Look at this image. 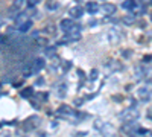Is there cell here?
Masks as SVG:
<instances>
[{
	"instance_id": "cell-4",
	"label": "cell",
	"mask_w": 152,
	"mask_h": 137,
	"mask_svg": "<svg viewBox=\"0 0 152 137\" xmlns=\"http://www.w3.org/2000/svg\"><path fill=\"white\" fill-rule=\"evenodd\" d=\"M40 123V119H38L37 116H31L28 120H24V123H23V127L26 128L28 131H32V130H35V127Z\"/></svg>"
},
{
	"instance_id": "cell-15",
	"label": "cell",
	"mask_w": 152,
	"mask_h": 137,
	"mask_svg": "<svg viewBox=\"0 0 152 137\" xmlns=\"http://www.w3.org/2000/svg\"><path fill=\"white\" fill-rule=\"evenodd\" d=\"M20 95H21V97H24V99H31L32 95H34V89H32V87H26V89L21 90Z\"/></svg>"
},
{
	"instance_id": "cell-6",
	"label": "cell",
	"mask_w": 152,
	"mask_h": 137,
	"mask_svg": "<svg viewBox=\"0 0 152 137\" xmlns=\"http://www.w3.org/2000/svg\"><path fill=\"white\" fill-rule=\"evenodd\" d=\"M99 9L102 11L105 15H113L114 12H116V6H114L113 3H105L102 6H99Z\"/></svg>"
},
{
	"instance_id": "cell-31",
	"label": "cell",
	"mask_w": 152,
	"mask_h": 137,
	"mask_svg": "<svg viewBox=\"0 0 152 137\" xmlns=\"http://www.w3.org/2000/svg\"><path fill=\"white\" fill-rule=\"evenodd\" d=\"M102 2H107V0H102Z\"/></svg>"
},
{
	"instance_id": "cell-21",
	"label": "cell",
	"mask_w": 152,
	"mask_h": 137,
	"mask_svg": "<svg viewBox=\"0 0 152 137\" xmlns=\"http://www.w3.org/2000/svg\"><path fill=\"white\" fill-rule=\"evenodd\" d=\"M97 76H99V70H97V69H93V70L90 72V81H96Z\"/></svg>"
},
{
	"instance_id": "cell-2",
	"label": "cell",
	"mask_w": 152,
	"mask_h": 137,
	"mask_svg": "<svg viewBox=\"0 0 152 137\" xmlns=\"http://www.w3.org/2000/svg\"><path fill=\"white\" fill-rule=\"evenodd\" d=\"M99 125V131H100V134H102L104 137H114V128L111 127V125H102V122H96V127Z\"/></svg>"
},
{
	"instance_id": "cell-20",
	"label": "cell",
	"mask_w": 152,
	"mask_h": 137,
	"mask_svg": "<svg viewBox=\"0 0 152 137\" xmlns=\"http://www.w3.org/2000/svg\"><path fill=\"white\" fill-rule=\"evenodd\" d=\"M58 8V2H52V0H49L47 2V9L49 11H55Z\"/></svg>"
},
{
	"instance_id": "cell-3",
	"label": "cell",
	"mask_w": 152,
	"mask_h": 137,
	"mask_svg": "<svg viewBox=\"0 0 152 137\" xmlns=\"http://www.w3.org/2000/svg\"><path fill=\"white\" fill-rule=\"evenodd\" d=\"M137 95H138V99L143 101V102H149L151 101V90H149V87H142V89H138Z\"/></svg>"
},
{
	"instance_id": "cell-9",
	"label": "cell",
	"mask_w": 152,
	"mask_h": 137,
	"mask_svg": "<svg viewBox=\"0 0 152 137\" xmlns=\"http://www.w3.org/2000/svg\"><path fill=\"white\" fill-rule=\"evenodd\" d=\"M56 113H58V114H64V116H70V114H73V110H72V107H69V105H61V107L58 108Z\"/></svg>"
},
{
	"instance_id": "cell-27",
	"label": "cell",
	"mask_w": 152,
	"mask_h": 137,
	"mask_svg": "<svg viewBox=\"0 0 152 137\" xmlns=\"http://www.w3.org/2000/svg\"><path fill=\"white\" fill-rule=\"evenodd\" d=\"M143 63H151V55H145V58H143Z\"/></svg>"
},
{
	"instance_id": "cell-7",
	"label": "cell",
	"mask_w": 152,
	"mask_h": 137,
	"mask_svg": "<svg viewBox=\"0 0 152 137\" xmlns=\"http://www.w3.org/2000/svg\"><path fill=\"white\" fill-rule=\"evenodd\" d=\"M44 66H46V61L43 59V58H37L35 61H34V64H32V72H41L43 69H44Z\"/></svg>"
},
{
	"instance_id": "cell-17",
	"label": "cell",
	"mask_w": 152,
	"mask_h": 137,
	"mask_svg": "<svg viewBox=\"0 0 152 137\" xmlns=\"http://www.w3.org/2000/svg\"><path fill=\"white\" fill-rule=\"evenodd\" d=\"M46 55H47V56H56V47H55V46L47 47V49H46Z\"/></svg>"
},
{
	"instance_id": "cell-22",
	"label": "cell",
	"mask_w": 152,
	"mask_h": 137,
	"mask_svg": "<svg viewBox=\"0 0 152 137\" xmlns=\"http://www.w3.org/2000/svg\"><path fill=\"white\" fill-rule=\"evenodd\" d=\"M24 2H26L28 8H34V6H37L38 3H40L41 0H24Z\"/></svg>"
},
{
	"instance_id": "cell-28",
	"label": "cell",
	"mask_w": 152,
	"mask_h": 137,
	"mask_svg": "<svg viewBox=\"0 0 152 137\" xmlns=\"http://www.w3.org/2000/svg\"><path fill=\"white\" fill-rule=\"evenodd\" d=\"M137 131L140 133V134H148V133H149V131H148V130H145V128H138Z\"/></svg>"
},
{
	"instance_id": "cell-25",
	"label": "cell",
	"mask_w": 152,
	"mask_h": 137,
	"mask_svg": "<svg viewBox=\"0 0 152 137\" xmlns=\"http://www.w3.org/2000/svg\"><path fill=\"white\" fill-rule=\"evenodd\" d=\"M32 73H34V72L31 70V67H26V70H23V75H24V76H31Z\"/></svg>"
},
{
	"instance_id": "cell-16",
	"label": "cell",
	"mask_w": 152,
	"mask_h": 137,
	"mask_svg": "<svg viewBox=\"0 0 152 137\" xmlns=\"http://www.w3.org/2000/svg\"><path fill=\"white\" fill-rule=\"evenodd\" d=\"M108 38H110V41H111V43H114V44H116V43H119V38H120V37H119V35L116 37V31H110Z\"/></svg>"
},
{
	"instance_id": "cell-29",
	"label": "cell",
	"mask_w": 152,
	"mask_h": 137,
	"mask_svg": "<svg viewBox=\"0 0 152 137\" xmlns=\"http://www.w3.org/2000/svg\"><path fill=\"white\" fill-rule=\"evenodd\" d=\"M148 137H151V136H149V133H148Z\"/></svg>"
},
{
	"instance_id": "cell-5",
	"label": "cell",
	"mask_w": 152,
	"mask_h": 137,
	"mask_svg": "<svg viewBox=\"0 0 152 137\" xmlns=\"http://www.w3.org/2000/svg\"><path fill=\"white\" fill-rule=\"evenodd\" d=\"M137 130H138V127L135 125L134 122H126V123L122 125V133H125V134H131V133H134Z\"/></svg>"
},
{
	"instance_id": "cell-14",
	"label": "cell",
	"mask_w": 152,
	"mask_h": 137,
	"mask_svg": "<svg viewBox=\"0 0 152 137\" xmlns=\"http://www.w3.org/2000/svg\"><path fill=\"white\" fill-rule=\"evenodd\" d=\"M72 26H73V20H62L61 21V29L64 31V32H69L70 29H72Z\"/></svg>"
},
{
	"instance_id": "cell-19",
	"label": "cell",
	"mask_w": 152,
	"mask_h": 137,
	"mask_svg": "<svg viewBox=\"0 0 152 137\" xmlns=\"http://www.w3.org/2000/svg\"><path fill=\"white\" fill-rule=\"evenodd\" d=\"M47 43H49V40H47V38H44V37H40V35L37 37V44H40V46H46Z\"/></svg>"
},
{
	"instance_id": "cell-12",
	"label": "cell",
	"mask_w": 152,
	"mask_h": 137,
	"mask_svg": "<svg viewBox=\"0 0 152 137\" xmlns=\"http://www.w3.org/2000/svg\"><path fill=\"white\" fill-rule=\"evenodd\" d=\"M24 5H26V2H24V0H15L14 5L11 6V14H12V12H17V11H20L21 8H24Z\"/></svg>"
},
{
	"instance_id": "cell-24",
	"label": "cell",
	"mask_w": 152,
	"mask_h": 137,
	"mask_svg": "<svg viewBox=\"0 0 152 137\" xmlns=\"http://www.w3.org/2000/svg\"><path fill=\"white\" fill-rule=\"evenodd\" d=\"M44 31H46L47 34H50V35H53V34H55V26H53V24H47Z\"/></svg>"
},
{
	"instance_id": "cell-23",
	"label": "cell",
	"mask_w": 152,
	"mask_h": 137,
	"mask_svg": "<svg viewBox=\"0 0 152 137\" xmlns=\"http://www.w3.org/2000/svg\"><path fill=\"white\" fill-rule=\"evenodd\" d=\"M66 92H67V87H66V85L59 87V89H58V96H59V97H64V96H66Z\"/></svg>"
},
{
	"instance_id": "cell-13",
	"label": "cell",
	"mask_w": 152,
	"mask_h": 137,
	"mask_svg": "<svg viewBox=\"0 0 152 137\" xmlns=\"http://www.w3.org/2000/svg\"><path fill=\"white\" fill-rule=\"evenodd\" d=\"M82 14H84V9L79 8V6H75V8L70 9V15L73 18H79V17H82Z\"/></svg>"
},
{
	"instance_id": "cell-30",
	"label": "cell",
	"mask_w": 152,
	"mask_h": 137,
	"mask_svg": "<svg viewBox=\"0 0 152 137\" xmlns=\"http://www.w3.org/2000/svg\"><path fill=\"white\" fill-rule=\"evenodd\" d=\"M0 92H2V87H0Z\"/></svg>"
},
{
	"instance_id": "cell-1",
	"label": "cell",
	"mask_w": 152,
	"mask_h": 137,
	"mask_svg": "<svg viewBox=\"0 0 152 137\" xmlns=\"http://www.w3.org/2000/svg\"><path fill=\"white\" fill-rule=\"evenodd\" d=\"M119 117H120V120L123 123H126V122H135L138 117H140V113H138V110L135 107H129V108L123 110L122 113L119 114Z\"/></svg>"
},
{
	"instance_id": "cell-32",
	"label": "cell",
	"mask_w": 152,
	"mask_h": 137,
	"mask_svg": "<svg viewBox=\"0 0 152 137\" xmlns=\"http://www.w3.org/2000/svg\"><path fill=\"white\" fill-rule=\"evenodd\" d=\"M78 2H81V0H78Z\"/></svg>"
},
{
	"instance_id": "cell-26",
	"label": "cell",
	"mask_w": 152,
	"mask_h": 137,
	"mask_svg": "<svg viewBox=\"0 0 152 137\" xmlns=\"http://www.w3.org/2000/svg\"><path fill=\"white\" fill-rule=\"evenodd\" d=\"M37 85H44V78H38L37 79Z\"/></svg>"
},
{
	"instance_id": "cell-8",
	"label": "cell",
	"mask_w": 152,
	"mask_h": 137,
	"mask_svg": "<svg viewBox=\"0 0 152 137\" xmlns=\"http://www.w3.org/2000/svg\"><path fill=\"white\" fill-rule=\"evenodd\" d=\"M85 11L90 12V14H96V12L99 11L97 2H87V3H85Z\"/></svg>"
},
{
	"instance_id": "cell-18",
	"label": "cell",
	"mask_w": 152,
	"mask_h": 137,
	"mask_svg": "<svg viewBox=\"0 0 152 137\" xmlns=\"http://www.w3.org/2000/svg\"><path fill=\"white\" fill-rule=\"evenodd\" d=\"M122 21H123L125 24H132V23L135 21V18H134V15H126V17L122 18Z\"/></svg>"
},
{
	"instance_id": "cell-11",
	"label": "cell",
	"mask_w": 152,
	"mask_h": 137,
	"mask_svg": "<svg viewBox=\"0 0 152 137\" xmlns=\"http://www.w3.org/2000/svg\"><path fill=\"white\" fill-rule=\"evenodd\" d=\"M122 8L126 9V11L135 9V8H137V2H135V0H125V2L122 3Z\"/></svg>"
},
{
	"instance_id": "cell-10",
	"label": "cell",
	"mask_w": 152,
	"mask_h": 137,
	"mask_svg": "<svg viewBox=\"0 0 152 137\" xmlns=\"http://www.w3.org/2000/svg\"><path fill=\"white\" fill-rule=\"evenodd\" d=\"M18 28V31L21 32V34H24V32H28L31 28H32V20H26V21H23L20 26H17Z\"/></svg>"
}]
</instances>
